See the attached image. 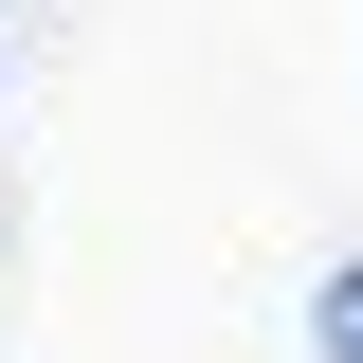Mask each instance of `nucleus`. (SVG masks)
Masks as SVG:
<instances>
[{"instance_id": "obj_1", "label": "nucleus", "mask_w": 363, "mask_h": 363, "mask_svg": "<svg viewBox=\"0 0 363 363\" xmlns=\"http://www.w3.org/2000/svg\"><path fill=\"white\" fill-rule=\"evenodd\" d=\"M327 363H363V272H327Z\"/></svg>"}]
</instances>
